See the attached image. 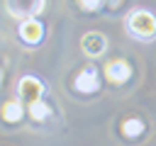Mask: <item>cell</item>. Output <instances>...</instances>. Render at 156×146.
<instances>
[{"mask_svg": "<svg viewBox=\"0 0 156 146\" xmlns=\"http://www.w3.org/2000/svg\"><path fill=\"white\" fill-rule=\"evenodd\" d=\"M100 85V78H98V71L95 68H83L78 75H76V90L78 92H95Z\"/></svg>", "mask_w": 156, "mask_h": 146, "instance_id": "obj_6", "label": "cell"}, {"mask_svg": "<svg viewBox=\"0 0 156 146\" xmlns=\"http://www.w3.org/2000/svg\"><path fill=\"white\" fill-rule=\"evenodd\" d=\"M2 119H7V122L22 119V105H20L17 100H7V102L2 105Z\"/></svg>", "mask_w": 156, "mask_h": 146, "instance_id": "obj_8", "label": "cell"}, {"mask_svg": "<svg viewBox=\"0 0 156 146\" xmlns=\"http://www.w3.org/2000/svg\"><path fill=\"white\" fill-rule=\"evenodd\" d=\"M105 46H107V39H105L100 32H88V34H83V39H80V49H83L88 56H100V54L105 51Z\"/></svg>", "mask_w": 156, "mask_h": 146, "instance_id": "obj_5", "label": "cell"}, {"mask_svg": "<svg viewBox=\"0 0 156 146\" xmlns=\"http://www.w3.org/2000/svg\"><path fill=\"white\" fill-rule=\"evenodd\" d=\"M105 75H107L110 83L122 85V83H127L129 75H132V66H129L124 58H115V61H110V63L105 66Z\"/></svg>", "mask_w": 156, "mask_h": 146, "instance_id": "obj_4", "label": "cell"}, {"mask_svg": "<svg viewBox=\"0 0 156 146\" xmlns=\"http://www.w3.org/2000/svg\"><path fill=\"white\" fill-rule=\"evenodd\" d=\"M127 29L132 32V36L136 39H144V41H151L156 36V15L149 12V10H132L129 17H127Z\"/></svg>", "mask_w": 156, "mask_h": 146, "instance_id": "obj_1", "label": "cell"}, {"mask_svg": "<svg viewBox=\"0 0 156 146\" xmlns=\"http://www.w3.org/2000/svg\"><path fill=\"white\" fill-rule=\"evenodd\" d=\"M41 36H44V27H41V22H37V19H27V22L20 24V39H22V41H27V44H39Z\"/></svg>", "mask_w": 156, "mask_h": 146, "instance_id": "obj_7", "label": "cell"}, {"mask_svg": "<svg viewBox=\"0 0 156 146\" xmlns=\"http://www.w3.org/2000/svg\"><path fill=\"white\" fill-rule=\"evenodd\" d=\"M141 129H144V124L139 119H124L122 122V131L127 136H136V134H141Z\"/></svg>", "mask_w": 156, "mask_h": 146, "instance_id": "obj_10", "label": "cell"}, {"mask_svg": "<svg viewBox=\"0 0 156 146\" xmlns=\"http://www.w3.org/2000/svg\"><path fill=\"white\" fill-rule=\"evenodd\" d=\"M83 10H100L102 7V2H78Z\"/></svg>", "mask_w": 156, "mask_h": 146, "instance_id": "obj_11", "label": "cell"}, {"mask_svg": "<svg viewBox=\"0 0 156 146\" xmlns=\"http://www.w3.org/2000/svg\"><path fill=\"white\" fill-rule=\"evenodd\" d=\"M41 95H44V85H41V80H37L34 75H24V78H20V83H17V97H20L22 102L34 105V102L41 100Z\"/></svg>", "mask_w": 156, "mask_h": 146, "instance_id": "obj_2", "label": "cell"}, {"mask_svg": "<svg viewBox=\"0 0 156 146\" xmlns=\"http://www.w3.org/2000/svg\"><path fill=\"white\" fill-rule=\"evenodd\" d=\"M46 7V2H41V0H34V2H5V10L12 15V17H20L22 22H27V19H34V15H39L41 10Z\"/></svg>", "mask_w": 156, "mask_h": 146, "instance_id": "obj_3", "label": "cell"}, {"mask_svg": "<svg viewBox=\"0 0 156 146\" xmlns=\"http://www.w3.org/2000/svg\"><path fill=\"white\" fill-rule=\"evenodd\" d=\"M29 112H32V117H34V119L39 122V119H46L51 109H49V105H46V102H41V100H39V102L29 105Z\"/></svg>", "mask_w": 156, "mask_h": 146, "instance_id": "obj_9", "label": "cell"}]
</instances>
